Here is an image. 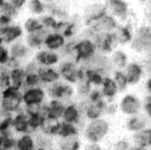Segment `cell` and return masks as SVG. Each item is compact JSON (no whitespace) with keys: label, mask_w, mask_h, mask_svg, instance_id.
Returning <instances> with one entry per match:
<instances>
[{"label":"cell","mask_w":151,"mask_h":150,"mask_svg":"<svg viewBox=\"0 0 151 150\" xmlns=\"http://www.w3.org/2000/svg\"><path fill=\"white\" fill-rule=\"evenodd\" d=\"M57 70L60 73V80H63V81L71 85L77 84L84 75V71L78 66L76 62L73 61L61 63Z\"/></svg>","instance_id":"5b68a950"},{"label":"cell","mask_w":151,"mask_h":150,"mask_svg":"<svg viewBox=\"0 0 151 150\" xmlns=\"http://www.w3.org/2000/svg\"><path fill=\"white\" fill-rule=\"evenodd\" d=\"M17 150H34L35 141L29 133H24L17 141H15Z\"/></svg>","instance_id":"603a6c76"},{"label":"cell","mask_w":151,"mask_h":150,"mask_svg":"<svg viewBox=\"0 0 151 150\" xmlns=\"http://www.w3.org/2000/svg\"><path fill=\"white\" fill-rule=\"evenodd\" d=\"M112 78L118 87L119 93H123L128 90L129 85L122 71H114L112 72Z\"/></svg>","instance_id":"d4e9b609"},{"label":"cell","mask_w":151,"mask_h":150,"mask_svg":"<svg viewBox=\"0 0 151 150\" xmlns=\"http://www.w3.org/2000/svg\"><path fill=\"white\" fill-rule=\"evenodd\" d=\"M0 35L2 41L7 44L13 43L22 35V29L19 25H6L4 27H1Z\"/></svg>","instance_id":"e0dca14e"},{"label":"cell","mask_w":151,"mask_h":150,"mask_svg":"<svg viewBox=\"0 0 151 150\" xmlns=\"http://www.w3.org/2000/svg\"><path fill=\"white\" fill-rule=\"evenodd\" d=\"M149 120L150 118H148L142 113L129 116L126 122V128L129 132H133V133L147 128Z\"/></svg>","instance_id":"4fadbf2b"},{"label":"cell","mask_w":151,"mask_h":150,"mask_svg":"<svg viewBox=\"0 0 151 150\" xmlns=\"http://www.w3.org/2000/svg\"><path fill=\"white\" fill-rule=\"evenodd\" d=\"M38 76L43 86H50L60 80V76L55 67H44L40 66L38 69Z\"/></svg>","instance_id":"8fae6325"},{"label":"cell","mask_w":151,"mask_h":150,"mask_svg":"<svg viewBox=\"0 0 151 150\" xmlns=\"http://www.w3.org/2000/svg\"><path fill=\"white\" fill-rule=\"evenodd\" d=\"M46 93L51 97V100H58L65 103V100L73 98L74 94V88L73 85L60 80L47 86Z\"/></svg>","instance_id":"52a82bcc"},{"label":"cell","mask_w":151,"mask_h":150,"mask_svg":"<svg viewBox=\"0 0 151 150\" xmlns=\"http://www.w3.org/2000/svg\"><path fill=\"white\" fill-rule=\"evenodd\" d=\"M139 1H141V2H146V1H148V0H139Z\"/></svg>","instance_id":"8d00e7d4"},{"label":"cell","mask_w":151,"mask_h":150,"mask_svg":"<svg viewBox=\"0 0 151 150\" xmlns=\"http://www.w3.org/2000/svg\"><path fill=\"white\" fill-rule=\"evenodd\" d=\"M133 142L135 148L149 149L151 145V129L147 128L134 133Z\"/></svg>","instance_id":"d6986e66"},{"label":"cell","mask_w":151,"mask_h":150,"mask_svg":"<svg viewBox=\"0 0 151 150\" xmlns=\"http://www.w3.org/2000/svg\"><path fill=\"white\" fill-rule=\"evenodd\" d=\"M60 123L59 120L50 118V117H44L40 123V128L42 129L44 133L52 135V134H58L59 129L60 127Z\"/></svg>","instance_id":"44dd1931"},{"label":"cell","mask_w":151,"mask_h":150,"mask_svg":"<svg viewBox=\"0 0 151 150\" xmlns=\"http://www.w3.org/2000/svg\"><path fill=\"white\" fill-rule=\"evenodd\" d=\"M29 50L30 48L26 45V44H23L21 42H13L8 50L10 60L19 65L21 60H24L28 56Z\"/></svg>","instance_id":"7c38bea8"},{"label":"cell","mask_w":151,"mask_h":150,"mask_svg":"<svg viewBox=\"0 0 151 150\" xmlns=\"http://www.w3.org/2000/svg\"><path fill=\"white\" fill-rule=\"evenodd\" d=\"M101 94L104 100L107 101H111L119 93L118 87L116 86L112 76H107L103 79V81L101 85Z\"/></svg>","instance_id":"5bb4252c"},{"label":"cell","mask_w":151,"mask_h":150,"mask_svg":"<svg viewBox=\"0 0 151 150\" xmlns=\"http://www.w3.org/2000/svg\"><path fill=\"white\" fill-rule=\"evenodd\" d=\"M61 118L64 122L76 126L80 123V121L81 119V110L78 105L70 103L68 105H65Z\"/></svg>","instance_id":"9a60e30c"},{"label":"cell","mask_w":151,"mask_h":150,"mask_svg":"<svg viewBox=\"0 0 151 150\" xmlns=\"http://www.w3.org/2000/svg\"><path fill=\"white\" fill-rule=\"evenodd\" d=\"M108 60L113 71H123L126 65L129 64L128 54L122 50L112 51Z\"/></svg>","instance_id":"2e32d148"},{"label":"cell","mask_w":151,"mask_h":150,"mask_svg":"<svg viewBox=\"0 0 151 150\" xmlns=\"http://www.w3.org/2000/svg\"><path fill=\"white\" fill-rule=\"evenodd\" d=\"M79 131L75 125L62 122L60 123V127L58 132V135L60 137H67V136H73V135H78Z\"/></svg>","instance_id":"484cf974"},{"label":"cell","mask_w":151,"mask_h":150,"mask_svg":"<svg viewBox=\"0 0 151 150\" xmlns=\"http://www.w3.org/2000/svg\"><path fill=\"white\" fill-rule=\"evenodd\" d=\"M97 45L89 39H84L79 41L73 47V51L75 52V60L76 62L85 61L86 62L90 59H92L96 54Z\"/></svg>","instance_id":"ba28073f"},{"label":"cell","mask_w":151,"mask_h":150,"mask_svg":"<svg viewBox=\"0 0 151 150\" xmlns=\"http://www.w3.org/2000/svg\"><path fill=\"white\" fill-rule=\"evenodd\" d=\"M150 26H142L131 39L130 47L136 53H147L150 51Z\"/></svg>","instance_id":"277c9868"},{"label":"cell","mask_w":151,"mask_h":150,"mask_svg":"<svg viewBox=\"0 0 151 150\" xmlns=\"http://www.w3.org/2000/svg\"><path fill=\"white\" fill-rule=\"evenodd\" d=\"M65 37L62 34L57 32L48 34L44 40V44H45L47 50L53 51V52L63 47L65 45Z\"/></svg>","instance_id":"ffe728a7"},{"label":"cell","mask_w":151,"mask_h":150,"mask_svg":"<svg viewBox=\"0 0 151 150\" xmlns=\"http://www.w3.org/2000/svg\"><path fill=\"white\" fill-rule=\"evenodd\" d=\"M42 30L33 32V33H30L28 34V37L26 39V45L29 48H36L39 47L42 43H44L45 39L41 37L40 35V32Z\"/></svg>","instance_id":"4316f807"},{"label":"cell","mask_w":151,"mask_h":150,"mask_svg":"<svg viewBox=\"0 0 151 150\" xmlns=\"http://www.w3.org/2000/svg\"><path fill=\"white\" fill-rule=\"evenodd\" d=\"M113 39L115 42L120 44H125L129 41H131L132 36L127 28H119L118 32L113 35Z\"/></svg>","instance_id":"83f0119b"},{"label":"cell","mask_w":151,"mask_h":150,"mask_svg":"<svg viewBox=\"0 0 151 150\" xmlns=\"http://www.w3.org/2000/svg\"><path fill=\"white\" fill-rule=\"evenodd\" d=\"M28 8L33 14H41L44 11V5L40 0H30Z\"/></svg>","instance_id":"f546056e"},{"label":"cell","mask_w":151,"mask_h":150,"mask_svg":"<svg viewBox=\"0 0 151 150\" xmlns=\"http://www.w3.org/2000/svg\"><path fill=\"white\" fill-rule=\"evenodd\" d=\"M1 139H2V135L0 134V142H1Z\"/></svg>","instance_id":"74e56055"},{"label":"cell","mask_w":151,"mask_h":150,"mask_svg":"<svg viewBox=\"0 0 151 150\" xmlns=\"http://www.w3.org/2000/svg\"><path fill=\"white\" fill-rule=\"evenodd\" d=\"M46 97V91L42 86L22 89V103L25 108L43 106Z\"/></svg>","instance_id":"3957f363"},{"label":"cell","mask_w":151,"mask_h":150,"mask_svg":"<svg viewBox=\"0 0 151 150\" xmlns=\"http://www.w3.org/2000/svg\"><path fill=\"white\" fill-rule=\"evenodd\" d=\"M142 111H144V114L150 119L151 116V94H146L142 100Z\"/></svg>","instance_id":"4dcf8cb0"},{"label":"cell","mask_w":151,"mask_h":150,"mask_svg":"<svg viewBox=\"0 0 151 150\" xmlns=\"http://www.w3.org/2000/svg\"><path fill=\"white\" fill-rule=\"evenodd\" d=\"M22 106V89L9 86L0 92V109L3 113H17Z\"/></svg>","instance_id":"6da1fadb"},{"label":"cell","mask_w":151,"mask_h":150,"mask_svg":"<svg viewBox=\"0 0 151 150\" xmlns=\"http://www.w3.org/2000/svg\"><path fill=\"white\" fill-rule=\"evenodd\" d=\"M26 3V0H10V4L16 9H20L22 8L24 4Z\"/></svg>","instance_id":"d6a6232c"},{"label":"cell","mask_w":151,"mask_h":150,"mask_svg":"<svg viewBox=\"0 0 151 150\" xmlns=\"http://www.w3.org/2000/svg\"><path fill=\"white\" fill-rule=\"evenodd\" d=\"M34 62L39 66L54 67L60 63V56L53 51L42 50L35 55Z\"/></svg>","instance_id":"30bf717a"},{"label":"cell","mask_w":151,"mask_h":150,"mask_svg":"<svg viewBox=\"0 0 151 150\" xmlns=\"http://www.w3.org/2000/svg\"><path fill=\"white\" fill-rule=\"evenodd\" d=\"M98 24L97 26L100 31L104 32H110L114 31L116 27V22L113 17L110 16H103L100 19H98Z\"/></svg>","instance_id":"cb8c5ba5"},{"label":"cell","mask_w":151,"mask_h":150,"mask_svg":"<svg viewBox=\"0 0 151 150\" xmlns=\"http://www.w3.org/2000/svg\"><path fill=\"white\" fill-rule=\"evenodd\" d=\"M59 148L60 150H79L81 141L78 135L61 137L59 141Z\"/></svg>","instance_id":"7402d4cb"},{"label":"cell","mask_w":151,"mask_h":150,"mask_svg":"<svg viewBox=\"0 0 151 150\" xmlns=\"http://www.w3.org/2000/svg\"><path fill=\"white\" fill-rule=\"evenodd\" d=\"M86 150H102L101 149V147L98 144H94V143H90L89 145H87L86 148Z\"/></svg>","instance_id":"e575fe53"},{"label":"cell","mask_w":151,"mask_h":150,"mask_svg":"<svg viewBox=\"0 0 151 150\" xmlns=\"http://www.w3.org/2000/svg\"><path fill=\"white\" fill-rule=\"evenodd\" d=\"M0 29H1V24H0Z\"/></svg>","instance_id":"f35d334b"},{"label":"cell","mask_w":151,"mask_h":150,"mask_svg":"<svg viewBox=\"0 0 151 150\" xmlns=\"http://www.w3.org/2000/svg\"><path fill=\"white\" fill-rule=\"evenodd\" d=\"M106 7L112 11L113 15L118 18H125L128 14L129 5L124 0H106Z\"/></svg>","instance_id":"ac0fdd59"},{"label":"cell","mask_w":151,"mask_h":150,"mask_svg":"<svg viewBox=\"0 0 151 150\" xmlns=\"http://www.w3.org/2000/svg\"><path fill=\"white\" fill-rule=\"evenodd\" d=\"M24 29L28 32V34L33 33V32H36L42 30L43 29V24H40L35 19H28L24 23Z\"/></svg>","instance_id":"f1b7e54d"},{"label":"cell","mask_w":151,"mask_h":150,"mask_svg":"<svg viewBox=\"0 0 151 150\" xmlns=\"http://www.w3.org/2000/svg\"><path fill=\"white\" fill-rule=\"evenodd\" d=\"M109 123L103 118L91 120L85 128V137L90 143L97 144L108 133Z\"/></svg>","instance_id":"7a4b0ae2"},{"label":"cell","mask_w":151,"mask_h":150,"mask_svg":"<svg viewBox=\"0 0 151 150\" xmlns=\"http://www.w3.org/2000/svg\"><path fill=\"white\" fill-rule=\"evenodd\" d=\"M10 60V55L9 51L6 49L4 45L0 44V65H6Z\"/></svg>","instance_id":"1f68e13d"},{"label":"cell","mask_w":151,"mask_h":150,"mask_svg":"<svg viewBox=\"0 0 151 150\" xmlns=\"http://www.w3.org/2000/svg\"><path fill=\"white\" fill-rule=\"evenodd\" d=\"M142 100L134 93H125L118 105L119 110L126 116H132L142 113Z\"/></svg>","instance_id":"8992f818"},{"label":"cell","mask_w":151,"mask_h":150,"mask_svg":"<svg viewBox=\"0 0 151 150\" xmlns=\"http://www.w3.org/2000/svg\"><path fill=\"white\" fill-rule=\"evenodd\" d=\"M130 150H148V149H143V148H134V149H132Z\"/></svg>","instance_id":"d590c367"},{"label":"cell","mask_w":151,"mask_h":150,"mask_svg":"<svg viewBox=\"0 0 151 150\" xmlns=\"http://www.w3.org/2000/svg\"><path fill=\"white\" fill-rule=\"evenodd\" d=\"M122 72L127 80L129 86H137L142 80V78L146 73L142 63L135 61L129 62V64L126 65Z\"/></svg>","instance_id":"9c48e42d"},{"label":"cell","mask_w":151,"mask_h":150,"mask_svg":"<svg viewBox=\"0 0 151 150\" xmlns=\"http://www.w3.org/2000/svg\"><path fill=\"white\" fill-rule=\"evenodd\" d=\"M144 90H145V93H146V94H150L151 79L150 76H149V77L146 79V80H145V83H144Z\"/></svg>","instance_id":"836d02e7"}]
</instances>
